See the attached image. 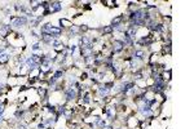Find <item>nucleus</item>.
I'll return each instance as SVG.
<instances>
[{
    "label": "nucleus",
    "instance_id": "nucleus-1",
    "mask_svg": "<svg viewBox=\"0 0 194 129\" xmlns=\"http://www.w3.org/2000/svg\"><path fill=\"white\" fill-rule=\"evenodd\" d=\"M27 22V20L25 17H17L14 20H12V26H16V27H19L22 25H25Z\"/></svg>",
    "mask_w": 194,
    "mask_h": 129
},
{
    "label": "nucleus",
    "instance_id": "nucleus-2",
    "mask_svg": "<svg viewBox=\"0 0 194 129\" xmlns=\"http://www.w3.org/2000/svg\"><path fill=\"white\" fill-rule=\"evenodd\" d=\"M66 94H67V100H71V98L75 97V92H74L73 88H69V89L66 90Z\"/></svg>",
    "mask_w": 194,
    "mask_h": 129
},
{
    "label": "nucleus",
    "instance_id": "nucleus-3",
    "mask_svg": "<svg viewBox=\"0 0 194 129\" xmlns=\"http://www.w3.org/2000/svg\"><path fill=\"white\" fill-rule=\"evenodd\" d=\"M61 9V5L60 3H53V4L51 5V12H57V10Z\"/></svg>",
    "mask_w": 194,
    "mask_h": 129
},
{
    "label": "nucleus",
    "instance_id": "nucleus-4",
    "mask_svg": "<svg viewBox=\"0 0 194 129\" xmlns=\"http://www.w3.org/2000/svg\"><path fill=\"white\" fill-rule=\"evenodd\" d=\"M114 45H115V52L122 50V48H123V43H120V42H115Z\"/></svg>",
    "mask_w": 194,
    "mask_h": 129
},
{
    "label": "nucleus",
    "instance_id": "nucleus-5",
    "mask_svg": "<svg viewBox=\"0 0 194 129\" xmlns=\"http://www.w3.org/2000/svg\"><path fill=\"white\" fill-rule=\"evenodd\" d=\"M8 61V54H0V63H5Z\"/></svg>",
    "mask_w": 194,
    "mask_h": 129
},
{
    "label": "nucleus",
    "instance_id": "nucleus-6",
    "mask_svg": "<svg viewBox=\"0 0 194 129\" xmlns=\"http://www.w3.org/2000/svg\"><path fill=\"white\" fill-rule=\"evenodd\" d=\"M109 92H110V88H107V87H102L101 89H100V93H101V94H107Z\"/></svg>",
    "mask_w": 194,
    "mask_h": 129
},
{
    "label": "nucleus",
    "instance_id": "nucleus-7",
    "mask_svg": "<svg viewBox=\"0 0 194 129\" xmlns=\"http://www.w3.org/2000/svg\"><path fill=\"white\" fill-rule=\"evenodd\" d=\"M136 56H137V58H142V56H144V52H141V50L136 52Z\"/></svg>",
    "mask_w": 194,
    "mask_h": 129
},
{
    "label": "nucleus",
    "instance_id": "nucleus-8",
    "mask_svg": "<svg viewBox=\"0 0 194 129\" xmlns=\"http://www.w3.org/2000/svg\"><path fill=\"white\" fill-rule=\"evenodd\" d=\"M32 49H34V50H38V49H39V44L38 43L34 44V45H32Z\"/></svg>",
    "mask_w": 194,
    "mask_h": 129
}]
</instances>
